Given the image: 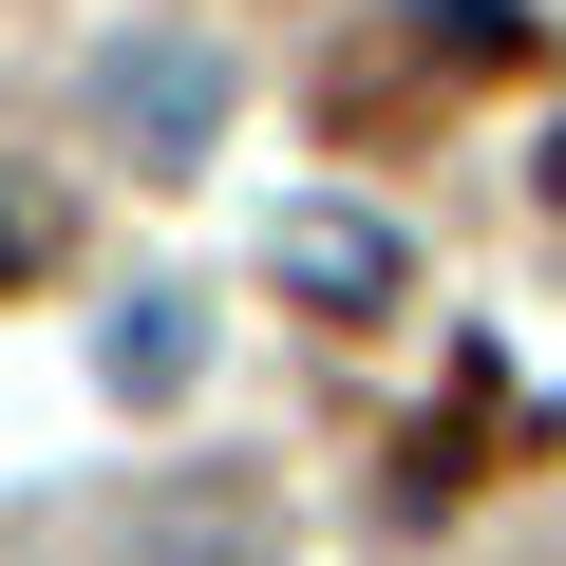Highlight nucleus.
<instances>
[{"instance_id":"obj_2","label":"nucleus","mask_w":566,"mask_h":566,"mask_svg":"<svg viewBox=\"0 0 566 566\" xmlns=\"http://www.w3.org/2000/svg\"><path fill=\"white\" fill-rule=\"evenodd\" d=\"M264 264H283V303H322V322H378L397 283H416V245H397L378 208H283V245H264Z\"/></svg>"},{"instance_id":"obj_1","label":"nucleus","mask_w":566,"mask_h":566,"mask_svg":"<svg viewBox=\"0 0 566 566\" xmlns=\"http://www.w3.org/2000/svg\"><path fill=\"white\" fill-rule=\"evenodd\" d=\"M76 114H95L133 170H208V151H227V57L170 39V20H114V39L76 57Z\"/></svg>"},{"instance_id":"obj_4","label":"nucleus","mask_w":566,"mask_h":566,"mask_svg":"<svg viewBox=\"0 0 566 566\" xmlns=\"http://www.w3.org/2000/svg\"><path fill=\"white\" fill-rule=\"evenodd\" d=\"M416 57L434 76H510L528 57V0H416Z\"/></svg>"},{"instance_id":"obj_3","label":"nucleus","mask_w":566,"mask_h":566,"mask_svg":"<svg viewBox=\"0 0 566 566\" xmlns=\"http://www.w3.org/2000/svg\"><path fill=\"white\" fill-rule=\"evenodd\" d=\"M95 378H114L133 416H170V397L208 378V303H170V283H133V303H114V340H95Z\"/></svg>"},{"instance_id":"obj_5","label":"nucleus","mask_w":566,"mask_h":566,"mask_svg":"<svg viewBox=\"0 0 566 566\" xmlns=\"http://www.w3.org/2000/svg\"><path fill=\"white\" fill-rule=\"evenodd\" d=\"M39 264H57V189H39V170H0V283H39Z\"/></svg>"}]
</instances>
